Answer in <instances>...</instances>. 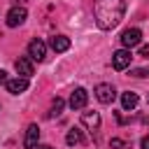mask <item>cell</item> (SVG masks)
Returning <instances> with one entry per match:
<instances>
[{"mask_svg": "<svg viewBox=\"0 0 149 149\" xmlns=\"http://www.w3.org/2000/svg\"><path fill=\"white\" fill-rule=\"evenodd\" d=\"M126 14V2L123 0H95L93 2V16L100 30H112L121 23Z\"/></svg>", "mask_w": 149, "mask_h": 149, "instance_id": "cell-1", "label": "cell"}, {"mask_svg": "<svg viewBox=\"0 0 149 149\" xmlns=\"http://www.w3.org/2000/svg\"><path fill=\"white\" fill-rule=\"evenodd\" d=\"M26 19H28L26 7H23V5H16V7H12V9L7 12V19H5V21H7L9 28H16V26H21Z\"/></svg>", "mask_w": 149, "mask_h": 149, "instance_id": "cell-2", "label": "cell"}, {"mask_svg": "<svg viewBox=\"0 0 149 149\" xmlns=\"http://www.w3.org/2000/svg\"><path fill=\"white\" fill-rule=\"evenodd\" d=\"M142 42V30L140 28H126L123 33H121V44H123V49H133V47H137Z\"/></svg>", "mask_w": 149, "mask_h": 149, "instance_id": "cell-3", "label": "cell"}, {"mask_svg": "<svg viewBox=\"0 0 149 149\" xmlns=\"http://www.w3.org/2000/svg\"><path fill=\"white\" fill-rule=\"evenodd\" d=\"M130 58H133L130 49H119V51L112 54V68L114 70H126L130 65Z\"/></svg>", "mask_w": 149, "mask_h": 149, "instance_id": "cell-4", "label": "cell"}, {"mask_svg": "<svg viewBox=\"0 0 149 149\" xmlns=\"http://www.w3.org/2000/svg\"><path fill=\"white\" fill-rule=\"evenodd\" d=\"M93 93H95V98H98L102 105H109V102H114V98H116V91H114L112 84H98Z\"/></svg>", "mask_w": 149, "mask_h": 149, "instance_id": "cell-5", "label": "cell"}, {"mask_svg": "<svg viewBox=\"0 0 149 149\" xmlns=\"http://www.w3.org/2000/svg\"><path fill=\"white\" fill-rule=\"evenodd\" d=\"M28 56L33 58V61H44L47 58V44L42 42V40H33L30 44H28Z\"/></svg>", "mask_w": 149, "mask_h": 149, "instance_id": "cell-6", "label": "cell"}, {"mask_svg": "<svg viewBox=\"0 0 149 149\" xmlns=\"http://www.w3.org/2000/svg\"><path fill=\"white\" fill-rule=\"evenodd\" d=\"M86 102H88V93H86V88H74L72 95H70V107H72V109H84Z\"/></svg>", "mask_w": 149, "mask_h": 149, "instance_id": "cell-7", "label": "cell"}, {"mask_svg": "<svg viewBox=\"0 0 149 149\" xmlns=\"http://www.w3.org/2000/svg\"><path fill=\"white\" fill-rule=\"evenodd\" d=\"M14 68H16V72H19L21 77H30V74L35 72V68H33V58H30V56H21V58H16Z\"/></svg>", "mask_w": 149, "mask_h": 149, "instance_id": "cell-8", "label": "cell"}, {"mask_svg": "<svg viewBox=\"0 0 149 149\" xmlns=\"http://www.w3.org/2000/svg\"><path fill=\"white\" fill-rule=\"evenodd\" d=\"M7 91L14 93V95L28 91V77H21V74H19V77H14V79H7Z\"/></svg>", "mask_w": 149, "mask_h": 149, "instance_id": "cell-9", "label": "cell"}, {"mask_svg": "<svg viewBox=\"0 0 149 149\" xmlns=\"http://www.w3.org/2000/svg\"><path fill=\"white\" fill-rule=\"evenodd\" d=\"M37 142H40V128H37V123H30L28 130H26V137H23V147L26 149H35Z\"/></svg>", "mask_w": 149, "mask_h": 149, "instance_id": "cell-10", "label": "cell"}, {"mask_svg": "<svg viewBox=\"0 0 149 149\" xmlns=\"http://www.w3.org/2000/svg\"><path fill=\"white\" fill-rule=\"evenodd\" d=\"M49 47H51L56 54H63V51L70 49V37H65V35H54V37L49 40Z\"/></svg>", "mask_w": 149, "mask_h": 149, "instance_id": "cell-11", "label": "cell"}, {"mask_svg": "<svg viewBox=\"0 0 149 149\" xmlns=\"http://www.w3.org/2000/svg\"><path fill=\"white\" fill-rule=\"evenodd\" d=\"M81 123L88 130H98L100 128V114L98 112H81Z\"/></svg>", "mask_w": 149, "mask_h": 149, "instance_id": "cell-12", "label": "cell"}, {"mask_svg": "<svg viewBox=\"0 0 149 149\" xmlns=\"http://www.w3.org/2000/svg\"><path fill=\"white\" fill-rule=\"evenodd\" d=\"M137 102H140V98H137V93H133V91H126V93H121V107L128 112V109H135L137 107Z\"/></svg>", "mask_w": 149, "mask_h": 149, "instance_id": "cell-13", "label": "cell"}, {"mask_svg": "<svg viewBox=\"0 0 149 149\" xmlns=\"http://www.w3.org/2000/svg\"><path fill=\"white\" fill-rule=\"evenodd\" d=\"M65 142H68L70 147H74V144H81V142H84V135H81V130H79V128H70V130H68V135H65Z\"/></svg>", "mask_w": 149, "mask_h": 149, "instance_id": "cell-14", "label": "cell"}, {"mask_svg": "<svg viewBox=\"0 0 149 149\" xmlns=\"http://www.w3.org/2000/svg\"><path fill=\"white\" fill-rule=\"evenodd\" d=\"M63 107H65V100H63V98H56V100L51 102V112H49V114H51V116H58V114L63 112Z\"/></svg>", "mask_w": 149, "mask_h": 149, "instance_id": "cell-15", "label": "cell"}, {"mask_svg": "<svg viewBox=\"0 0 149 149\" xmlns=\"http://www.w3.org/2000/svg\"><path fill=\"white\" fill-rule=\"evenodd\" d=\"M109 144H112V147H116V149H126V147H128V144H126L123 140H119V137H114V140H112Z\"/></svg>", "mask_w": 149, "mask_h": 149, "instance_id": "cell-16", "label": "cell"}, {"mask_svg": "<svg viewBox=\"0 0 149 149\" xmlns=\"http://www.w3.org/2000/svg\"><path fill=\"white\" fill-rule=\"evenodd\" d=\"M140 56H144V58H149V44H144V47L140 49Z\"/></svg>", "mask_w": 149, "mask_h": 149, "instance_id": "cell-17", "label": "cell"}, {"mask_svg": "<svg viewBox=\"0 0 149 149\" xmlns=\"http://www.w3.org/2000/svg\"><path fill=\"white\" fill-rule=\"evenodd\" d=\"M140 144H142V149H149V135H144V137H142V142H140Z\"/></svg>", "mask_w": 149, "mask_h": 149, "instance_id": "cell-18", "label": "cell"}, {"mask_svg": "<svg viewBox=\"0 0 149 149\" xmlns=\"http://www.w3.org/2000/svg\"><path fill=\"white\" fill-rule=\"evenodd\" d=\"M0 84H7V72L0 70Z\"/></svg>", "mask_w": 149, "mask_h": 149, "instance_id": "cell-19", "label": "cell"}, {"mask_svg": "<svg viewBox=\"0 0 149 149\" xmlns=\"http://www.w3.org/2000/svg\"><path fill=\"white\" fill-rule=\"evenodd\" d=\"M37 149H54V147H49V144H42V147H37Z\"/></svg>", "mask_w": 149, "mask_h": 149, "instance_id": "cell-20", "label": "cell"}, {"mask_svg": "<svg viewBox=\"0 0 149 149\" xmlns=\"http://www.w3.org/2000/svg\"><path fill=\"white\" fill-rule=\"evenodd\" d=\"M19 2H26V0H16V5H19Z\"/></svg>", "mask_w": 149, "mask_h": 149, "instance_id": "cell-21", "label": "cell"}]
</instances>
